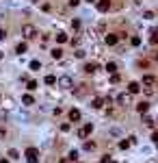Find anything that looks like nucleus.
<instances>
[{
    "mask_svg": "<svg viewBox=\"0 0 158 163\" xmlns=\"http://www.w3.org/2000/svg\"><path fill=\"white\" fill-rule=\"evenodd\" d=\"M22 102H24V104H35V100H32L30 94H26V96H22Z\"/></svg>",
    "mask_w": 158,
    "mask_h": 163,
    "instance_id": "18",
    "label": "nucleus"
},
{
    "mask_svg": "<svg viewBox=\"0 0 158 163\" xmlns=\"http://www.w3.org/2000/svg\"><path fill=\"white\" fill-rule=\"evenodd\" d=\"M26 48H28V46H26V41H20V44H18V48H15V52H18V54H24V52H26Z\"/></svg>",
    "mask_w": 158,
    "mask_h": 163,
    "instance_id": "15",
    "label": "nucleus"
},
{
    "mask_svg": "<svg viewBox=\"0 0 158 163\" xmlns=\"http://www.w3.org/2000/svg\"><path fill=\"white\" fill-rule=\"evenodd\" d=\"M139 89H141V83H128V92L130 94H139Z\"/></svg>",
    "mask_w": 158,
    "mask_h": 163,
    "instance_id": "7",
    "label": "nucleus"
},
{
    "mask_svg": "<svg viewBox=\"0 0 158 163\" xmlns=\"http://www.w3.org/2000/svg\"><path fill=\"white\" fill-rule=\"evenodd\" d=\"M130 144H132V142H128V139H123V142H119V148H121V150H126V148H130Z\"/></svg>",
    "mask_w": 158,
    "mask_h": 163,
    "instance_id": "23",
    "label": "nucleus"
},
{
    "mask_svg": "<svg viewBox=\"0 0 158 163\" xmlns=\"http://www.w3.org/2000/svg\"><path fill=\"white\" fill-rule=\"evenodd\" d=\"M2 57H4V52H0V59H2Z\"/></svg>",
    "mask_w": 158,
    "mask_h": 163,
    "instance_id": "37",
    "label": "nucleus"
},
{
    "mask_svg": "<svg viewBox=\"0 0 158 163\" xmlns=\"http://www.w3.org/2000/svg\"><path fill=\"white\" fill-rule=\"evenodd\" d=\"M85 150H95V144L93 142H85Z\"/></svg>",
    "mask_w": 158,
    "mask_h": 163,
    "instance_id": "26",
    "label": "nucleus"
},
{
    "mask_svg": "<svg viewBox=\"0 0 158 163\" xmlns=\"http://www.w3.org/2000/svg\"><path fill=\"white\" fill-rule=\"evenodd\" d=\"M108 163H117V161H113V159H111V161H108Z\"/></svg>",
    "mask_w": 158,
    "mask_h": 163,
    "instance_id": "38",
    "label": "nucleus"
},
{
    "mask_svg": "<svg viewBox=\"0 0 158 163\" xmlns=\"http://www.w3.org/2000/svg\"><path fill=\"white\" fill-rule=\"evenodd\" d=\"M0 163H9V161H7V159H0Z\"/></svg>",
    "mask_w": 158,
    "mask_h": 163,
    "instance_id": "35",
    "label": "nucleus"
},
{
    "mask_svg": "<svg viewBox=\"0 0 158 163\" xmlns=\"http://www.w3.org/2000/svg\"><path fill=\"white\" fill-rule=\"evenodd\" d=\"M91 104H93L95 109H100V107H104V98H102V96H95V98H93V102H91Z\"/></svg>",
    "mask_w": 158,
    "mask_h": 163,
    "instance_id": "10",
    "label": "nucleus"
},
{
    "mask_svg": "<svg viewBox=\"0 0 158 163\" xmlns=\"http://www.w3.org/2000/svg\"><path fill=\"white\" fill-rule=\"evenodd\" d=\"M80 4V0H69V7H78Z\"/></svg>",
    "mask_w": 158,
    "mask_h": 163,
    "instance_id": "31",
    "label": "nucleus"
},
{
    "mask_svg": "<svg viewBox=\"0 0 158 163\" xmlns=\"http://www.w3.org/2000/svg\"><path fill=\"white\" fill-rule=\"evenodd\" d=\"M119 81H121V76H119L117 72H115V74H111V83H113V85H117Z\"/></svg>",
    "mask_w": 158,
    "mask_h": 163,
    "instance_id": "21",
    "label": "nucleus"
},
{
    "mask_svg": "<svg viewBox=\"0 0 158 163\" xmlns=\"http://www.w3.org/2000/svg\"><path fill=\"white\" fill-rule=\"evenodd\" d=\"M43 83H46V85H54V83H56V76H52V74H48L46 78H43Z\"/></svg>",
    "mask_w": 158,
    "mask_h": 163,
    "instance_id": "17",
    "label": "nucleus"
},
{
    "mask_svg": "<svg viewBox=\"0 0 158 163\" xmlns=\"http://www.w3.org/2000/svg\"><path fill=\"white\" fill-rule=\"evenodd\" d=\"M50 54H52V59H56V61H59V59L63 57V50H61V48H52V52H50Z\"/></svg>",
    "mask_w": 158,
    "mask_h": 163,
    "instance_id": "12",
    "label": "nucleus"
},
{
    "mask_svg": "<svg viewBox=\"0 0 158 163\" xmlns=\"http://www.w3.org/2000/svg\"><path fill=\"white\" fill-rule=\"evenodd\" d=\"M143 18H145V20H152V18H154V13H152V11H145Z\"/></svg>",
    "mask_w": 158,
    "mask_h": 163,
    "instance_id": "30",
    "label": "nucleus"
},
{
    "mask_svg": "<svg viewBox=\"0 0 158 163\" xmlns=\"http://www.w3.org/2000/svg\"><path fill=\"white\" fill-rule=\"evenodd\" d=\"M95 70H97V63H87V65H85V72H87V74H93Z\"/></svg>",
    "mask_w": 158,
    "mask_h": 163,
    "instance_id": "14",
    "label": "nucleus"
},
{
    "mask_svg": "<svg viewBox=\"0 0 158 163\" xmlns=\"http://www.w3.org/2000/svg\"><path fill=\"white\" fill-rule=\"evenodd\" d=\"M26 89H30V92H35V89H37V81H28V83H26Z\"/></svg>",
    "mask_w": 158,
    "mask_h": 163,
    "instance_id": "22",
    "label": "nucleus"
},
{
    "mask_svg": "<svg viewBox=\"0 0 158 163\" xmlns=\"http://www.w3.org/2000/svg\"><path fill=\"white\" fill-rule=\"evenodd\" d=\"M106 72H108V74H115V72H117V63H113V61L106 63Z\"/></svg>",
    "mask_w": 158,
    "mask_h": 163,
    "instance_id": "16",
    "label": "nucleus"
},
{
    "mask_svg": "<svg viewBox=\"0 0 158 163\" xmlns=\"http://www.w3.org/2000/svg\"><path fill=\"white\" fill-rule=\"evenodd\" d=\"M4 37H7V31H4V29H0V41H2Z\"/></svg>",
    "mask_w": 158,
    "mask_h": 163,
    "instance_id": "32",
    "label": "nucleus"
},
{
    "mask_svg": "<svg viewBox=\"0 0 158 163\" xmlns=\"http://www.w3.org/2000/svg\"><path fill=\"white\" fill-rule=\"evenodd\" d=\"M67 159L76 163V161H78V152H76V150H72V152H69V157H67Z\"/></svg>",
    "mask_w": 158,
    "mask_h": 163,
    "instance_id": "24",
    "label": "nucleus"
},
{
    "mask_svg": "<svg viewBox=\"0 0 158 163\" xmlns=\"http://www.w3.org/2000/svg\"><path fill=\"white\" fill-rule=\"evenodd\" d=\"M117 102H119V104L126 102V94H119V96H117Z\"/></svg>",
    "mask_w": 158,
    "mask_h": 163,
    "instance_id": "28",
    "label": "nucleus"
},
{
    "mask_svg": "<svg viewBox=\"0 0 158 163\" xmlns=\"http://www.w3.org/2000/svg\"><path fill=\"white\" fill-rule=\"evenodd\" d=\"M22 35H24V39H32L37 35V29L32 24H24V26H22Z\"/></svg>",
    "mask_w": 158,
    "mask_h": 163,
    "instance_id": "2",
    "label": "nucleus"
},
{
    "mask_svg": "<svg viewBox=\"0 0 158 163\" xmlns=\"http://www.w3.org/2000/svg\"><path fill=\"white\" fill-rule=\"evenodd\" d=\"M9 157H11V159H18V157H20V152H18L15 148H11V150H9Z\"/></svg>",
    "mask_w": 158,
    "mask_h": 163,
    "instance_id": "25",
    "label": "nucleus"
},
{
    "mask_svg": "<svg viewBox=\"0 0 158 163\" xmlns=\"http://www.w3.org/2000/svg\"><path fill=\"white\" fill-rule=\"evenodd\" d=\"M30 70H41V63H39L37 59H32V61H30Z\"/></svg>",
    "mask_w": 158,
    "mask_h": 163,
    "instance_id": "20",
    "label": "nucleus"
},
{
    "mask_svg": "<svg viewBox=\"0 0 158 163\" xmlns=\"http://www.w3.org/2000/svg\"><path fill=\"white\" fill-rule=\"evenodd\" d=\"M97 11H102V13L108 11V0H100V2H97Z\"/></svg>",
    "mask_w": 158,
    "mask_h": 163,
    "instance_id": "11",
    "label": "nucleus"
},
{
    "mask_svg": "<svg viewBox=\"0 0 158 163\" xmlns=\"http://www.w3.org/2000/svg\"><path fill=\"white\" fill-rule=\"evenodd\" d=\"M141 85H143V87H154V85H156V76H152V74L143 76V81H141Z\"/></svg>",
    "mask_w": 158,
    "mask_h": 163,
    "instance_id": "4",
    "label": "nucleus"
},
{
    "mask_svg": "<svg viewBox=\"0 0 158 163\" xmlns=\"http://www.w3.org/2000/svg\"><path fill=\"white\" fill-rule=\"evenodd\" d=\"M59 163H67V159H61V161H59Z\"/></svg>",
    "mask_w": 158,
    "mask_h": 163,
    "instance_id": "36",
    "label": "nucleus"
},
{
    "mask_svg": "<svg viewBox=\"0 0 158 163\" xmlns=\"http://www.w3.org/2000/svg\"><path fill=\"white\" fill-rule=\"evenodd\" d=\"M4 135H7V133H4V128H0V139H2Z\"/></svg>",
    "mask_w": 158,
    "mask_h": 163,
    "instance_id": "34",
    "label": "nucleus"
},
{
    "mask_svg": "<svg viewBox=\"0 0 158 163\" xmlns=\"http://www.w3.org/2000/svg\"><path fill=\"white\" fill-rule=\"evenodd\" d=\"M117 39H119V35H113V33H111V35H106V37H104V41H106V46H115Z\"/></svg>",
    "mask_w": 158,
    "mask_h": 163,
    "instance_id": "6",
    "label": "nucleus"
},
{
    "mask_svg": "<svg viewBox=\"0 0 158 163\" xmlns=\"http://www.w3.org/2000/svg\"><path fill=\"white\" fill-rule=\"evenodd\" d=\"M67 39H69V37L65 35V33H56V41H59V44H65Z\"/></svg>",
    "mask_w": 158,
    "mask_h": 163,
    "instance_id": "19",
    "label": "nucleus"
},
{
    "mask_svg": "<svg viewBox=\"0 0 158 163\" xmlns=\"http://www.w3.org/2000/svg\"><path fill=\"white\" fill-rule=\"evenodd\" d=\"M130 44H132V46H141V37H132V39H130Z\"/></svg>",
    "mask_w": 158,
    "mask_h": 163,
    "instance_id": "27",
    "label": "nucleus"
},
{
    "mask_svg": "<svg viewBox=\"0 0 158 163\" xmlns=\"http://www.w3.org/2000/svg\"><path fill=\"white\" fill-rule=\"evenodd\" d=\"M152 46H158V29H152V37H150Z\"/></svg>",
    "mask_w": 158,
    "mask_h": 163,
    "instance_id": "8",
    "label": "nucleus"
},
{
    "mask_svg": "<svg viewBox=\"0 0 158 163\" xmlns=\"http://www.w3.org/2000/svg\"><path fill=\"white\" fill-rule=\"evenodd\" d=\"M147 109H150L147 102H139V104H137V111H139V113H147Z\"/></svg>",
    "mask_w": 158,
    "mask_h": 163,
    "instance_id": "13",
    "label": "nucleus"
},
{
    "mask_svg": "<svg viewBox=\"0 0 158 163\" xmlns=\"http://www.w3.org/2000/svg\"><path fill=\"white\" fill-rule=\"evenodd\" d=\"M32 2H39V0H32Z\"/></svg>",
    "mask_w": 158,
    "mask_h": 163,
    "instance_id": "40",
    "label": "nucleus"
},
{
    "mask_svg": "<svg viewBox=\"0 0 158 163\" xmlns=\"http://www.w3.org/2000/svg\"><path fill=\"white\" fill-rule=\"evenodd\" d=\"M156 124H158V120H156Z\"/></svg>",
    "mask_w": 158,
    "mask_h": 163,
    "instance_id": "41",
    "label": "nucleus"
},
{
    "mask_svg": "<svg viewBox=\"0 0 158 163\" xmlns=\"http://www.w3.org/2000/svg\"><path fill=\"white\" fill-rule=\"evenodd\" d=\"M91 131H93V124L89 122V124H85V126L78 131V137H87V135H91Z\"/></svg>",
    "mask_w": 158,
    "mask_h": 163,
    "instance_id": "5",
    "label": "nucleus"
},
{
    "mask_svg": "<svg viewBox=\"0 0 158 163\" xmlns=\"http://www.w3.org/2000/svg\"><path fill=\"white\" fill-rule=\"evenodd\" d=\"M87 2H95V0H87Z\"/></svg>",
    "mask_w": 158,
    "mask_h": 163,
    "instance_id": "39",
    "label": "nucleus"
},
{
    "mask_svg": "<svg viewBox=\"0 0 158 163\" xmlns=\"http://www.w3.org/2000/svg\"><path fill=\"white\" fill-rule=\"evenodd\" d=\"M69 120H72V122H78V120H80V111H78V109H72V111H69Z\"/></svg>",
    "mask_w": 158,
    "mask_h": 163,
    "instance_id": "9",
    "label": "nucleus"
},
{
    "mask_svg": "<svg viewBox=\"0 0 158 163\" xmlns=\"http://www.w3.org/2000/svg\"><path fill=\"white\" fill-rule=\"evenodd\" d=\"M26 161L28 163H39V150L37 148H26Z\"/></svg>",
    "mask_w": 158,
    "mask_h": 163,
    "instance_id": "1",
    "label": "nucleus"
},
{
    "mask_svg": "<svg viewBox=\"0 0 158 163\" xmlns=\"http://www.w3.org/2000/svg\"><path fill=\"white\" fill-rule=\"evenodd\" d=\"M59 85H61L63 89H72L74 87V81L69 76H61V78H59Z\"/></svg>",
    "mask_w": 158,
    "mask_h": 163,
    "instance_id": "3",
    "label": "nucleus"
},
{
    "mask_svg": "<svg viewBox=\"0 0 158 163\" xmlns=\"http://www.w3.org/2000/svg\"><path fill=\"white\" fill-rule=\"evenodd\" d=\"M152 142H156V144H158V133H154V135H152Z\"/></svg>",
    "mask_w": 158,
    "mask_h": 163,
    "instance_id": "33",
    "label": "nucleus"
},
{
    "mask_svg": "<svg viewBox=\"0 0 158 163\" xmlns=\"http://www.w3.org/2000/svg\"><path fill=\"white\" fill-rule=\"evenodd\" d=\"M76 57L83 59V57H85V50H83V48H78V50H76Z\"/></svg>",
    "mask_w": 158,
    "mask_h": 163,
    "instance_id": "29",
    "label": "nucleus"
}]
</instances>
